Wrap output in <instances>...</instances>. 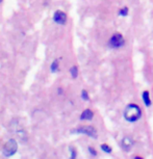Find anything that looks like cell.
<instances>
[{
	"mask_svg": "<svg viewBox=\"0 0 153 159\" xmlns=\"http://www.w3.org/2000/svg\"><path fill=\"white\" fill-rule=\"evenodd\" d=\"M142 111L141 108L136 104H130L126 107L124 111V116L128 122H136L141 118Z\"/></svg>",
	"mask_w": 153,
	"mask_h": 159,
	"instance_id": "1",
	"label": "cell"
},
{
	"mask_svg": "<svg viewBox=\"0 0 153 159\" xmlns=\"http://www.w3.org/2000/svg\"><path fill=\"white\" fill-rule=\"evenodd\" d=\"M17 149H18V145H17L16 140H15V139H10L4 145L3 154H4V156H7V157H10V156L14 155L15 153L17 152Z\"/></svg>",
	"mask_w": 153,
	"mask_h": 159,
	"instance_id": "2",
	"label": "cell"
},
{
	"mask_svg": "<svg viewBox=\"0 0 153 159\" xmlns=\"http://www.w3.org/2000/svg\"><path fill=\"white\" fill-rule=\"evenodd\" d=\"M73 133H82V134H86L89 136H92V137H96L97 136V131L94 127H91V126H82L76 130H73L72 131Z\"/></svg>",
	"mask_w": 153,
	"mask_h": 159,
	"instance_id": "3",
	"label": "cell"
},
{
	"mask_svg": "<svg viewBox=\"0 0 153 159\" xmlns=\"http://www.w3.org/2000/svg\"><path fill=\"white\" fill-rule=\"evenodd\" d=\"M123 44H124V39L120 34H115L109 40V46L112 48H119Z\"/></svg>",
	"mask_w": 153,
	"mask_h": 159,
	"instance_id": "4",
	"label": "cell"
},
{
	"mask_svg": "<svg viewBox=\"0 0 153 159\" xmlns=\"http://www.w3.org/2000/svg\"><path fill=\"white\" fill-rule=\"evenodd\" d=\"M53 20H54V22H56L58 24L63 25V24H65L66 21H67V16H66V14L63 13V11H58L54 14V16H53Z\"/></svg>",
	"mask_w": 153,
	"mask_h": 159,
	"instance_id": "5",
	"label": "cell"
},
{
	"mask_svg": "<svg viewBox=\"0 0 153 159\" xmlns=\"http://www.w3.org/2000/svg\"><path fill=\"white\" fill-rule=\"evenodd\" d=\"M132 145H133V143L129 137H125V139L122 140V147H123V149L126 150V151H128V150L132 147Z\"/></svg>",
	"mask_w": 153,
	"mask_h": 159,
	"instance_id": "6",
	"label": "cell"
},
{
	"mask_svg": "<svg viewBox=\"0 0 153 159\" xmlns=\"http://www.w3.org/2000/svg\"><path fill=\"white\" fill-rule=\"evenodd\" d=\"M93 116H94V113L92 112V110L86 109L85 111L81 113V116H80V119L81 120H91L93 118Z\"/></svg>",
	"mask_w": 153,
	"mask_h": 159,
	"instance_id": "7",
	"label": "cell"
},
{
	"mask_svg": "<svg viewBox=\"0 0 153 159\" xmlns=\"http://www.w3.org/2000/svg\"><path fill=\"white\" fill-rule=\"evenodd\" d=\"M143 99H144V102L146 103L147 106H149L150 104V98H149V93L148 92H144L143 93Z\"/></svg>",
	"mask_w": 153,
	"mask_h": 159,
	"instance_id": "8",
	"label": "cell"
},
{
	"mask_svg": "<svg viewBox=\"0 0 153 159\" xmlns=\"http://www.w3.org/2000/svg\"><path fill=\"white\" fill-rule=\"evenodd\" d=\"M58 61L55 59V61L52 62V65H51V72L54 73V72L58 71Z\"/></svg>",
	"mask_w": 153,
	"mask_h": 159,
	"instance_id": "9",
	"label": "cell"
},
{
	"mask_svg": "<svg viewBox=\"0 0 153 159\" xmlns=\"http://www.w3.org/2000/svg\"><path fill=\"white\" fill-rule=\"evenodd\" d=\"M71 74H72V77L73 78H76L77 77V74H78V71H77V67H73L71 69Z\"/></svg>",
	"mask_w": 153,
	"mask_h": 159,
	"instance_id": "10",
	"label": "cell"
},
{
	"mask_svg": "<svg viewBox=\"0 0 153 159\" xmlns=\"http://www.w3.org/2000/svg\"><path fill=\"white\" fill-rule=\"evenodd\" d=\"M101 149L103 150V151L105 152V153H110V152H112V148H110V147H109L107 145H102L101 146Z\"/></svg>",
	"mask_w": 153,
	"mask_h": 159,
	"instance_id": "11",
	"label": "cell"
},
{
	"mask_svg": "<svg viewBox=\"0 0 153 159\" xmlns=\"http://www.w3.org/2000/svg\"><path fill=\"white\" fill-rule=\"evenodd\" d=\"M127 14H128V8L127 7L122 8V10L119 11V15H121V16H127Z\"/></svg>",
	"mask_w": 153,
	"mask_h": 159,
	"instance_id": "12",
	"label": "cell"
},
{
	"mask_svg": "<svg viewBox=\"0 0 153 159\" xmlns=\"http://www.w3.org/2000/svg\"><path fill=\"white\" fill-rule=\"evenodd\" d=\"M81 96H82V99H83V100H89L88 93H86V91H82V93H81Z\"/></svg>",
	"mask_w": 153,
	"mask_h": 159,
	"instance_id": "13",
	"label": "cell"
},
{
	"mask_svg": "<svg viewBox=\"0 0 153 159\" xmlns=\"http://www.w3.org/2000/svg\"><path fill=\"white\" fill-rule=\"evenodd\" d=\"M89 151L91 152V154H93V155H96V151L94 149H92V148H89Z\"/></svg>",
	"mask_w": 153,
	"mask_h": 159,
	"instance_id": "14",
	"label": "cell"
},
{
	"mask_svg": "<svg viewBox=\"0 0 153 159\" xmlns=\"http://www.w3.org/2000/svg\"><path fill=\"white\" fill-rule=\"evenodd\" d=\"M1 2H2V0H0V3H1Z\"/></svg>",
	"mask_w": 153,
	"mask_h": 159,
	"instance_id": "15",
	"label": "cell"
}]
</instances>
